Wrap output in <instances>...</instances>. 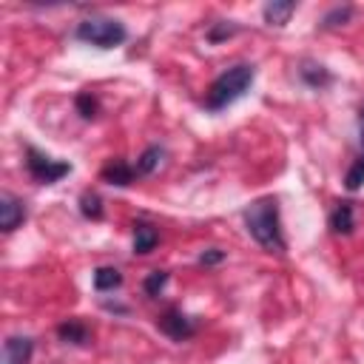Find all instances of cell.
I'll list each match as a JSON object with an SVG mask.
<instances>
[{"mask_svg": "<svg viewBox=\"0 0 364 364\" xmlns=\"http://www.w3.org/2000/svg\"><path fill=\"white\" fill-rule=\"evenodd\" d=\"M245 228L247 233L270 253L284 250V236H282V222H279V202L276 196H262L245 208Z\"/></svg>", "mask_w": 364, "mask_h": 364, "instance_id": "cell-1", "label": "cell"}, {"mask_svg": "<svg viewBox=\"0 0 364 364\" xmlns=\"http://www.w3.org/2000/svg\"><path fill=\"white\" fill-rule=\"evenodd\" d=\"M253 77H256V68L253 65H233V68H228V71H222L213 82H210V88H208V94H205V108L208 111H222V108H228V105H233L239 97H245V91L253 85Z\"/></svg>", "mask_w": 364, "mask_h": 364, "instance_id": "cell-2", "label": "cell"}, {"mask_svg": "<svg viewBox=\"0 0 364 364\" xmlns=\"http://www.w3.org/2000/svg\"><path fill=\"white\" fill-rule=\"evenodd\" d=\"M74 34L77 40L97 46V48H117L128 40V28L114 17H85Z\"/></svg>", "mask_w": 364, "mask_h": 364, "instance_id": "cell-3", "label": "cell"}, {"mask_svg": "<svg viewBox=\"0 0 364 364\" xmlns=\"http://www.w3.org/2000/svg\"><path fill=\"white\" fill-rule=\"evenodd\" d=\"M26 168H28V173L40 185H54L57 179H63L65 173H71V165L68 162L51 159L48 154H43L37 148H26Z\"/></svg>", "mask_w": 364, "mask_h": 364, "instance_id": "cell-4", "label": "cell"}, {"mask_svg": "<svg viewBox=\"0 0 364 364\" xmlns=\"http://www.w3.org/2000/svg\"><path fill=\"white\" fill-rule=\"evenodd\" d=\"M156 327H159L168 338H173V341H185V338H191V336L196 333V324H193L185 313H179V310H165V313L156 318Z\"/></svg>", "mask_w": 364, "mask_h": 364, "instance_id": "cell-5", "label": "cell"}, {"mask_svg": "<svg viewBox=\"0 0 364 364\" xmlns=\"http://www.w3.org/2000/svg\"><path fill=\"white\" fill-rule=\"evenodd\" d=\"M23 219H26V205L11 193H0V228H3V233L17 230L23 225Z\"/></svg>", "mask_w": 364, "mask_h": 364, "instance_id": "cell-6", "label": "cell"}, {"mask_svg": "<svg viewBox=\"0 0 364 364\" xmlns=\"http://www.w3.org/2000/svg\"><path fill=\"white\" fill-rule=\"evenodd\" d=\"M34 353V341L26 336H9L3 344V364H28Z\"/></svg>", "mask_w": 364, "mask_h": 364, "instance_id": "cell-7", "label": "cell"}, {"mask_svg": "<svg viewBox=\"0 0 364 364\" xmlns=\"http://www.w3.org/2000/svg\"><path fill=\"white\" fill-rule=\"evenodd\" d=\"M102 182H108V185H117V188H128L131 182H134V176H136V171H134V165H128L125 159H111L105 168H102Z\"/></svg>", "mask_w": 364, "mask_h": 364, "instance_id": "cell-8", "label": "cell"}, {"mask_svg": "<svg viewBox=\"0 0 364 364\" xmlns=\"http://www.w3.org/2000/svg\"><path fill=\"white\" fill-rule=\"evenodd\" d=\"M293 11H296V3H293V0H270V3L262 9L267 26H284Z\"/></svg>", "mask_w": 364, "mask_h": 364, "instance_id": "cell-9", "label": "cell"}, {"mask_svg": "<svg viewBox=\"0 0 364 364\" xmlns=\"http://www.w3.org/2000/svg\"><path fill=\"white\" fill-rule=\"evenodd\" d=\"M156 242H159V233H156V228L154 225H148V222H136L134 225V253H151L154 247H156Z\"/></svg>", "mask_w": 364, "mask_h": 364, "instance_id": "cell-10", "label": "cell"}, {"mask_svg": "<svg viewBox=\"0 0 364 364\" xmlns=\"http://www.w3.org/2000/svg\"><path fill=\"white\" fill-rule=\"evenodd\" d=\"M57 336L65 341V344H88V338H91V333H88V327L80 321V318H68V321H63L60 327H57Z\"/></svg>", "mask_w": 364, "mask_h": 364, "instance_id": "cell-11", "label": "cell"}, {"mask_svg": "<svg viewBox=\"0 0 364 364\" xmlns=\"http://www.w3.org/2000/svg\"><path fill=\"white\" fill-rule=\"evenodd\" d=\"M330 228L336 233H350L355 228V213H353V205L350 202H341L336 205V210L330 213Z\"/></svg>", "mask_w": 364, "mask_h": 364, "instance_id": "cell-12", "label": "cell"}, {"mask_svg": "<svg viewBox=\"0 0 364 364\" xmlns=\"http://www.w3.org/2000/svg\"><path fill=\"white\" fill-rule=\"evenodd\" d=\"M301 80H304L310 88H316V91H321L324 85L333 82L330 71H327L324 65H316V63H304V65H301Z\"/></svg>", "mask_w": 364, "mask_h": 364, "instance_id": "cell-13", "label": "cell"}, {"mask_svg": "<svg viewBox=\"0 0 364 364\" xmlns=\"http://www.w3.org/2000/svg\"><path fill=\"white\" fill-rule=\"evenodd\" d=\"M159 159H162V148H159V145H148V148L139 154L136 165H134L136 176H148V173H154L156 165H159Z\"/></svg>", "mask_w": 364, "mask_h": 364, "instance_id": "cell-14", "label": "cell"}, {"mask_svg": "<svg viewBox=\"0 0 364 364\" xmlns=\"http://www.w3.org/2000/svg\"><path fill=\"white\" fill-rule=\"evenodd\" d=\"M119 284H122V273L117 267H97L94 270V290L108 293V290H114Z\"/></svg>", "mask_w": 364, "mask_h": 364, "instance_id": "cell-15", "label": "cell"}, {"mask_svg": "<svg viewBox=\"0 0 364 364\" xmlns=\"http://www.w3.org/2000/svg\"><path fill=\"white\" fill-rule=\"evenodd\" d=\"M80 213L85 216V219H102V199L97 196V193H91V191H85L82 196H80Z\"/></svg>", "mask_w": 364, "mask_h": 364, "instance_id": "cell-16", "label": "cell"}, {"mask_svg": "<svg viewBox=\"0 0 364 364\" xmlns=\"http://www.w3.org/2000/svg\"><path fill=\"white\" fill-rule=\"evenodd\" d=\"M344 185H347V191H358L364 185V154L350 165V171L344 176Z\"/></svg>", "mask_w": 364, "mask_h": 364, "instance_id": "cell-17", "label": "cell"}, {"mask_svg": "<svg viewBox=\"0 0 364 364\" xmlns=\"http://www.w3.org/2000/svg\"><path fill=\"white\" fill-rule=\"evenodd\" d=\"M74 105H77V114L82 117V119H94L97 117V111H100V105H97V100L91 97V94H77V100H74Z\"/></svg>", "mask_w": 364, "mask_h": 364, "instance_id": "cell-18", "label": "cell"}, {"mask_svg": "<svg viewBox=\"0 0 364 364\" xmlns=\"http://www.w3.org/2000/svg\"><path fill=\"white\" fill-rule=\"evenodd\" d=\"M165 284H168V273H165V270H154V273H148L145 282H142V287H145L148 296H159Z\"/></svg>", "mask_w": 364, "mask_h": 364, "instance_id": "cell-19", "label": "cell"}, {"mask_svg": "<svg viewBox=\"0 0 364 364\" xmlns=\"http://www.w3.org/2000/svg\"><path fill=\"white\" fill-rule=\"evenodd\" d=\"M350 14H353V6H336L333 11H327V17H324V26H344L347 20H350Z\"/></svg>", "mask_w": 364, "mask_h": 364, "instance_id": "cell-20", "label": "cell"}, {"mask_svg": "<svg viewBox=\"0 0 364 364\" xmlns=\"http://www.w3.org/2000/svg\"><path fill=\"white\" fill-rule=\"evenodd\" d=\"M239 31V26H228V23H219V26H213L210 31H208V40L210 43H219V40H225V37H233Z\"/></svg>", "mask_w": 364, "mask_h": 364, "instance_id": "cell-21", "label": "cell"}, {"mask_svg": "<svg viewBox=\"0 0 364 364\" xmlns=\"http://www.w3.org/2000/svg\"><path fill=\"white\" fill-rule=\"evenodd\" d=\"M222 259H225V253H222V250H216V247H210V250L199 253V264H205V267H210V264H219Z\"/></svg>", "mask_w": 364, "mask_h": 364, "instance_id": "cell-22", "label": "cell"}, {"mask_svg": "<svg viewBox=\"0 0 364 364\" xmlns=\"http://www.w3.org/2000/svg\"><path fill=\"white\" fill-rule=\"evenodd\" d=\"M358 139H361V154H364V108L358 114Z\"/></svg>", "mask_w": 364, "mask_h": 364, "instance_id": "cell-23", "label": "cell"}]
</instances>
